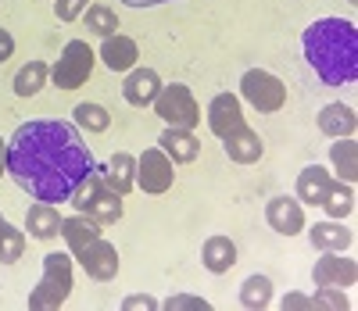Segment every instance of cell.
<instances>
[{
	"label": "cell",
	"mask_w": 358,
	"mask_h": 311,
	"mask_svg": "<svg viewBox=\"0 0 358 311\" xmlns=\"http://www.w3.org/2000/svg\"><path fill=\"white\" fill-rule=\"evenodd\" d=\"M97 57L104 61L111 72H129V68H136L140 50H136V40H129V36H122V33H115V36H104Z\"/></svg>",
	"instance_id": "cell-18"
},
{
	"label": "cell",
	"mask_w": 358,
	"mask_h": 311,
	"mask_svg": "<svg viewBox=\"0 0 358 311\" xmlns=\"http://www.w3.org/2000/svg\"><path fill=\"white\" fill-rule=\"evenodd\" d=\"M94 61H97V54L90 50L86 40H69L62 57H57L54 68H50V82L57 89H79L90 79V72H94Z\"/></svg>",
	"instance_id": "cell-6"
},
{
	"label": "cell",
	"mask_w": 358,
	"mask_h": 311,
	"mask_svg": "<svg viewBox=\"0 0 358 311\" xmlns=\"http://www.w3.org/2000/svg\"><path fill=\"white\" fill-rule=\"evenodd\" d=\"M22 254H25V233L8 222L0 229V265H15Z\"/></svg>",
	"instance_id": "cell-30"
},
{
	"label": "cell",
	"mask_w": 358,
	"mask_h": 311,
	"mask_svg": "<svg viewBox=\"0 0 358 311\" xmlns=\"http://www.w3.org/2000/svg\"><path fill=\"white\" fill-rule=\"evenodd\" d=\"M355 126H358V118H355V108H348V104H326L319 111V133L330 140L355 136Z\"/></svg>",
	"instance_id": "cell-22"
},
{
	"label": "cell",
	"mask_w": 358,
	"mask_h": 311,
	"mask_svg": "<svg viewBox=\"0 0 358 311\" xmlns=\"http://www.w3.org/2000/svg\"><path fill=\"white\" fill-rule=\"evenodd\" d=\"M25 229H29L33 240H57L62 236V215H57V204H47V201L29 204Z\"/></svg>",
	"instance_id": "cell-16"
},
{
	"label": "cell",
	"mask_w": 358,
	"mask_h": 311,
	"mask_svg": "<svg viewBox=\"0 0 358 311\" xmlns=\"http://www.w3.org/2000/svg\"><path fill=\"white\" fill-rule=\"evenodd\" d=\"M72 201V208L76 211H83V215H90L94 222H101V226H111V222H118L122 219V211H126V204H122V194H115L111 186L104 182V175L94 168L79 186H76V194L69 197Z\"/></svg>",
	"instance_id": "cell-3"
},
{
	"label": "cell",
	"mask_w": 358,
	"mask_h": 311,
	"mask_svg": "<svg viewBox=\"0 0 358 311\" xmlns=\"http://www.w3.org/2000/svg\"><path fill=\"white\" fill-rule=\"evenodd\" d=\"M273 304V283H268L265 275H248L241 283V308L248 311H262Z\"/></svg>",
	"instance_id": "cell-27"
},
{
	"label": "cell",
	"mask_w": 358,
	"mask_h": 311,
	"mask_svg": "<svg viewBox=\"0 0 358 311\" xmlns=\"http://www.w3.org/2000/svg\"><path fill=\"white\" fill-rule=\"evenodd\" d=\"M312 308H315V311H319V308H326V311H344V308H351V301H348V294L337 290V287H319L315 297H312Z\"/></svg>",
	"instance_id": "cell-31"
},
{
	"label": "cell",
	"mask_w": 358,
	"mask_h": 311,
	"mask_svg": "<svg viewBox=\"0 0 358 311\" xmlns=\"http://www.w3.org/2000/svg\"><path fill=\"white\" fill-rule=\"evenodd\" d=\"M305 61L322 86H351L358 79V29L348 18H315L301 33Z\"/></svg>",
	"instance_id": "cell-2"
},
{
	"label": "cell",
	"mask_w": 358,
	"mask_h": 311,
	"mask_svg": "<svg viewBox=\"0 0 358 311\" xmlns=\"http://www.w3.org/2000/svg\"><path fill=\"white\" fill-rule=\"evenodd\" d=\"M204 118H208V129H212L219 140H226L229 133H236V129L248 126L244 108H241V97H236V93H219V97H212Z\"/></svg>",
	"instance_id": "cell-10"
},
{
	"label": "cell",
	"mask_w": 358,
	"mask_h": 311,
	"mask_svg": "<svg viewBox=\"0 0 358 311\" xmlns=\"http://www.w3.org/2000/svg\"><path fill=\"white\" fill-rule=\"evenodd\" d=\"M4 147H8V140H0V175H8L4 172Z\"/></svg>",
	"instance_id": "cell-38"
},
{
	"label": "cell",
	"mask_w": 358,
	"mask_h": 311,
	"mask_svg": "<svg viewBox=\"0 0 358 311\" xmlns=\"http://www.w3.org/2000/svg\"><path fill=\"white\" fill-rule=\"evenodd\" d=\"M308 229V243L315 247V251H351L355 243V233L344 229V222L337 219H326V222H315V226H305Z\"/></svg>",
	"instance_id": "cell-15"
},
{
	"label": "cell",
	"mask_w": 358,
	"mask_h": 311,
	"mask_svg": "<svg viewBox=\"0 0 358 311\" xmlns=\"http://www.w3.org/2000/svg\"><path fill=\"white\" fill-rule=\"evenodd\" d=\"M158 147L172 158V165H190L197 161V154H201V140L194 136V129H169L158 136Z\"/></svg>",
	"instance_id": "cell-17"
},
{
	"label": "cell",
	"mask_w": 358,
	"mask_h": 311,
	"mask_svg": "<svg viewBox=\"0 0 358 311\" xmlns=\"http://www.w3.org/2000/svg\"><path fill=\"white\" fill-rule=\"evenodd\" d=\"M97 172L104 175V182L111 186V190H115V194H122V197L136 186V158H133V154H126V150L111 154L104 168L97 165Z\"/></svg>",
	"instance_id": "cell-19"
},
{
	"label": "cell",
	"mask_w": 358,
	"mask_h": 311,
	"mask_svg": "<svg viewBox=\"0 0 358 311\" xmlns=\"http://www.w3.org/2000/svg\"><path fill=\"white\" fill-rule=\"evenodd\" d=\"M201 265L212 275H226L236 265V243L229 236H208L201 247Z\"/></svg>",
	"instance_id": "cell-21"
},
{
	"label": "cell",
	"mask_w": 358,
	"mask_h": 311,
	"mask_svg": "<svg viewBox=\"0 0 358 311\" xmlns=\"http://www.w3.org/2000/svg\"><path fill=\"white\" fill-rule=\"evenodd\" d=\"M72 258L83 265V272L90 279H97V283H111V279L118 275V251H115V243H108L104 236H97V240H90L86 247H79Z\"/></svg>",
	"instance_id": "cell-9"
},
{
	"label": "cell",
	"mask_w": 358,
	"mask_h": 311,
	"mask_svg": "<svg viewBox=\"0 0 358 311\" xmlns=\"http://www.w3.org/2000/svg\"><path fill=\"white\" fill-rule=\"evenodd\" d=\"M47 79H50V68H47V61H29V65H22L18 68V75H15V93L18 97H36V93L47 86Z\"/></svg>",
	"instance_id": "cell-26"
},
{
	"label": "cell",
	"mask_w": 358,
	"mask_h": 311,
	"mask_svg": "<svg viewBox=\"0 0 358 311\" xmlns=\"http://www.w3.org/2000/svg\"><path fill=\"white\" fill-rule=\"evenodd\" d=\"M83 18H86V29L94 36H115L118 33V15L108 8V4H90L86 11H83Z\"/></svg>",
	"instance_id": "cell-28"
},
{
	"label": "cell",
	"mask_w": 358,
	"mask_h": 311,
	"mask_svg": "<svg viewBox=\"0 0 358 311\" xmlns=\"http://www.w3.org/2000/svg\"><path fill=\"white\" fill-rule=\"evenodd\" d=\"M72 118H76V126L86 129V133H104V129L111 126L108 108H104V104H90V101H86V104H76Z\"/></svg>",
	"instance_id": "cell-29"
},
{
	"label": "cell",
	"mask_w": 358,
	"mask_h": 311,
	"mask_svg": "<svg viewBox=\"0 0 358 311\" xmlns=\"http://www.w3.org/2000/svg\"><path fill=\"white\" fill-rule=\"evenodd\" d=\"M97 168L79 126L62 118H29L4 147V172L33 201L62 204Z\"/></svg>",
	"instance_id": "cell-1"
},
{
	"label": "cell",
	"mask_w": 358,
	"mask_h": 311,
	"mask_svg": "<svg viewBox=\"0 0 358 311\" xmlns=\"http://www.w3.org/2000/svg\"><path fill=\"white\" fill-rule=\"evenodd\" d=\"M312 279H315V287L348 290L358 279V265H355V258H344V251H322V258L312 268Z\"/></svg>",
	"instance_id": "cell-11"
},
{
	"label": "cell",
	"mask_w": 358,
	"mask_h": 311,
	"mask_svg": "<svg viewBox=\"0 0 358 311\" xmlns=\"http://www.w3.org/2000/svg\"><path fill=\"white\" fill-rule=\"evenodd\" d=\"M72 294V254H47L40 283L29 294V308L33 311H54L62 308Z\"/></svg>",
	"instance_id": "cell-4"
},
{
	"label": "cell",
	"mask_w": 358,
	"mask_h": 311,
	"mask_svg": "<svg viewBox=\"0 0 358 311\" xmlns=\"http://www.w3.org/2000/svg\"><path fill=\"white\" fill-rule=\"evenodd\" d=\"M330 165H334L337 179H344V182L358 179V147H355V136H341L337 143H330Z\"/></svg>",
	"instance_id": "cell-25"
},
{
	"label": "cell",
	"mask_w": 358,
	"mask_h": 311,
	"mask_svg": "<svg viewBox=\"0 0 358 311\" xmlns=\"http://www.w3.org/2000/svg\"><path fill=\"white\" fill-rule=\"evenodd\" d=\"M4 226H8V219H4V215H0V229H4Z\"/></svg>",
	"instance_id": "cell-39"
},
{
	"label": "cell",
	"mask_w": 358,
	"mask_h": 311,
	"mask_svg": "<svg viewBox=\"0 0 358 311\" xmlns=\"http://www.w3.org/2000/svg\"><path fill=\"white\" fill-rule=\"evenodd\" d=\"M222 150H226V158L236 161V165H255V161H262L265 143H262V136L251 126H244V129H236V133H229L222 140Z\"/></svg>",
	"instance_id": "cell-14"
},
{
	"label": "cell",
	"mask_w": 358,
	"mask_h": 311,
	"mask_svg": "<svg viewBox=\"0 0 358 311\" xmlns=\"http://www.w3.org/2000/svg\"><path fill=\"white\" fill-rule=\"evenodd\" d=\"M122 308H126V311H140V308H143V311H158L162 304H158L155 297H147V294H133V297L122 301Z\"/></svg>",
	"instance_id": "cell-34"
},
{
	"label": "cell",
	"mask_w": 358,
	"mask_h": 311,
	"mask_svg": "<svg viewBox=\"0 0 358 311\" xmlns=\"http://www.w3.org/2000/svg\"><path fill=\"white\" fill-rule=\"evenodd\" d=\"M86 8H90V0H54L57 22H76V18H83Z\"/></svg>",
	"instance_id": "cell-33"
},
{
	"label": "cell",
	"mask_w": 358,
	"mask_h": 311,
	"mask_svg": "<svg viewBox=\"0 0 358 311\" xmlns=\"http://www.w3.org/2000/svg\"><path fill=\"white\" fill-rule=\"evenodd\" d=\"M15 54V36L8 33V29H0V65Z\"/></svg>",
	"instance_id": "cell-36"
},
{
	"label": "cell",
	"mask_w": 358,
	"mask_h": 311,
	"mask_svg": "<svg viewBox=\"0 0 358 311\" xmlns=\"http://www.w3.org/2000/svg\"><path fill=\"white\" fill-rule=\"evenodd\" d=\"M165 311H212L204 297H187V294H172L169 301H162Z\"/></svg>",
	"instance_id": "cell-32"
},
{
	"label": "cell",
	"mask_w": 358,
	"mask_h": 311,
	"mask_svg": "<svg viewBox=\"0 0 358 311\" xmlns=\"http://www.w3.org/2000/svg\"><path fill=\"white\" fill-rule=\"evenodd\" d=\"M176 182V165L162 147H147L136 158V186L143 194H169Z\"/></svg>",
	"instance_id": "cell-8"
},
{
	"label": "cell",
	"mask_w": 358,
	"mask_h": 311,
	"mask_svg": "<svg viewBox=\"0 0 358 311\" xmlns=\"http://www.w3.org/2000/svg\"><path fill=\"white\" fill-rule=\"evenodd\" d=\"M129 8H158V4H176V0H122Z\"/></svg>",
	"instance_id": "cell-37"
},
{
	"label": "cell",
	"mask_w": 358,
	"mask_h": 311,
	"mask_svg": "<svg viewBox=\"0 0 358 311\" xmlns=\"http://www.w3.org/2000/svg\"><path fill=\"white\" fill-rule=\"evenodd\" d=\"M319 208L326 211V219H337V222H344L348 215L355 211V182L334 179V182H330V190H326V197H322V204H319Z\"/></svg>",
	"instance_id": "cell-24"
},
{
	"label": "cell",
	"mask_w": 358,
	"mask_h": 311,
	"mask_svg": "<svg viewBox=\"0 0 358 311\" xmlns=\"http://www.w3.org/2000/svg\"><path fill=\"white\" fill-rule=\"evenodd\" d=\"M162 75L155 68H129L126 82H122V97L129 108H151L155 97L162 93Z\"/></svg>",
	"instance_id": "cell-13"
},
{
	"label": "cell",
	"mask_w": 358,
	"mask_h": 311,
	"mask_svg": "<svg viewBox=\"0 0 358 311\" xmlns=\"http://www.w3.org/2000/svg\"><path fill=\"white\" fill-rule=\"evenodd\" d=\"M280 308H283V311H312V297H305V294H287V297L280 301Z\"/></svg>",
	"instance_id": "cell-35"
},
{
	"label": "cell",
	"mask_w": 358,
	"mask_h": 311,
	"mask_svg": "<svg viewBox=\"0 0 358 311\" xmlns=\"http://www.w3.org/2000/svg\"><path fill=\"white\" fill-rule=\"evenodd\" d=\"M241 101H248L255 111L262 115H273L287 104V86L283 79H276L273 72H265V68H251L244 72L241 79Z\"/></svg>",
	"instance_id": "cell-7"
},
{
	"label": "cell",
	"mask_w": 358,
	"mask_h": 311,
	"mask_svg": "<svg viewBox=\"0 0 358 311\" xmlns=\"http://www.w3.org/2000/svg\"><path fill=\"white\" fill-rule=\"evenodd\" d=\"M330 182H334V175L326 172L322 165H308V168H301L297 172V186H294V197L301 201V204H322V197H326V190H330Z\"/></svg>",
	"instance_id": "cell-20"
},
{
	"label": "cell",
	"mask_w": 358,
	"mask_h": 311,
	"mask_svg": "<svg viewBox=\"0 0 358 311\" xmlns=\"http://www.w3.org/2000/svg\"><path fill=\"white\" fill-rule=\"evenodd\" d=\"M97 236H104V233H101V222H94V219H90V215H83V211L62 219V240H65V247H69V254H76L79 247H86L90 240H97Z\"/></svg>",
	"instance_id": "cell-23"
},
{
	"label": "cell",
	"mask_w": 358,
	"mask_h": 311,
	"mask_svg": "<svg viewBox=\"0 0 358 311\" xmlns=\"http://www.w3.org/2000/svg\"><path fill=\"white\" fill-rule=\"evenodd\" d=\"M151 108H155V115L165 122L169 129H197L201 126V108L194 101L190 86H183V82L162 86V93L155 97Z\"/></svg>",
	"instance_id": "cell-5"
},
{
	"label": "cell",
	"mask_w": 358,
	"mask_h": 311,
	"mask_svg": "<svg viewBox=\"0 0 358 311\" xmlns=\"http://www.w3.org/2000/svg\"><path fill=\"white\" fill-rule=\"evenodd\" d=\"M265 222L268 229H276L280 236H297V233H305V208L297 197H273L265 204Z\"/></svg>",
	"instance_id": "cell-12"
}]
</instances>
